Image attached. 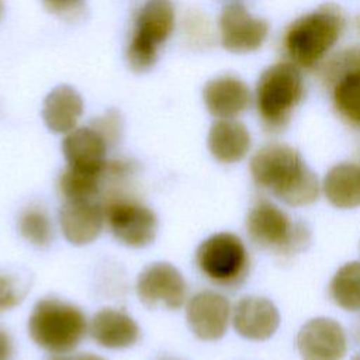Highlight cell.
Wrapping results in <instances>:
<instances>
[{
  "label": "cell",
  "mask_w": 360,
  "mask_h": 360,
  "mask_svg": "<svg viewBox=\"0 0 360 360\" xmlns=\"http://www.w3.org/2000/svg\"><path fill=\"white\" fill-rule=\"evenodd\" d=\"M249 167L259 187L270 190L288 205H308L319 195L316 174L300 152L288 145L270 143L260 148L252 156Z\"/></svg>",
  "instance_id": "1"
},
{
  "label": "cell",
  "mask_w": 360,
  "mask_h": 360,
  "mask_svg": "<svg viewBox=\"0 0 360 360\" xmlns=\"http://www.w3.org/2000/svg\"><path fill=\"white\" fill-rule=\"evenodd\" d=\"M345 22L343 10L338 4H321L288 27L284 37L287 53L298 66H314L338 42Z\"/></svg>",
  "instance_id": "2"
},
{
  "label": "cell",
  "mask_w": 360,
  "mask_h": 360,
  "mask_svg": "<svg viewBox=\"0 0 360 360\" xmlns=\"http://www.w3.org/2000/svg\"><path fill=\"white\" fill-rule=\"evenodd\" d=\"M31 339L53 354L72 352L87 332L84 314L76 305L59 298L39 300L28 319Z\"/></svg>",
  "instance_id": "3"
},
{
  "label": "cell",
  "mask_w": 360,
  "mask_h": 360,
  "mask_svg": "<svg viewBox=\"0 0 360 360\" xmlns=\"http://www.w3.org/2000/svg\"><path fill=\"white\" fill-rule=\"evenodd\" d=\"M304 82L292 62H278L264 69L256 84V108L269 131L287 127L292 111L304 97Z\"/></svg>",
  "instance_id": "4"
},
{
  "label": "cell",
  "mask_w": 360,
  "mask_h": 360,
  "mask_svg": "<svg viewBox=\"0 0 360 360\" xmlns=\"http://www.w3.org/2000/svg\"><path fill=\"white\" fill-rule=\"evenodd\" d=\"M246 229L256 246L278 255L297 253L309 242L308 228L267 200L259 201L249 211Z\"/></svg>",
  "instance_id": "5"
},
{
  "label": "cell",
  "mask_w": 360,
  "mask_h": 360,
  "mask_svg": "<svg viewBox=\"0 0 360 360\" xmlns=\"http://www.w3.org/2000/svg\"><path fill=\"white\" fill-rule=\"evenodd\" d=\"M174 28V7L170 0H148L139 10L127 48L132 70L146 72L158 59V48Z\"/></svg>",
  "instance_id": "6"
},
{
  "label": "cell",
  "mask_w": 360,
  "mask_h": 360,
  "mask_svg": "<svg viewBox=\"0 0 360 360\" xmlns=\"http://www.w3.org/2000/svg\"><path fill=\"white\" fill-rule=\"evenodd\" d=\"M200 271L212 283L224 287L240 285L249 273V255L233 233L219 232L207 238L197 249Z\"/></svg>",
  "instance_id": "7"
},
{
  "label": "cell",
  "mask_w": 360,
  "mask_h": 360,
  "mask_svg": "<svg viewBox=\"0 0 360 360\" xmlns=\"http://www.w3.org/2000/svg\"><path fill=\"white\" fill-rule=\"evenodd\" d=\"M104 212L111 233L122 245L143 248L153 242L158 219L148 207L134 200L114 197L104 204Z\"/></svg>",
  "instance_id": "8"
},
{
  "label": "cell",
  "mask_w": 360,
  "mask_h": 360,
  "mask_svg": "<svg viewBox=\"0 0 360 360\" xmlns=\"http://www.w3.org/2000/svg\"><path fill=\"white\" fill-rule=\"evenodd\" d=\"M136 294L149 308L163 304L169 309H177L186 301L187 287L177 267L167 262H155L139 273Z\"/></svg>",
  "instance_id": "9"
},
{
  "label": "cell",
  "mask_w": 360,
  "mask_h": 360,
  "mask_svg": "<svg viewBox=\"0 0 360 360\" xmlns=\"http://www.w3.org/2000/svg\"><path fill=\"white\" fill-rule=\"evenodd\" d=\"M218 27L222 46L233 53H248L259 49L269 34V24L262 18L253 17L239 3H232L222 8Z\"/></svg>",
  "instance_id": "10"
},
{
  "label": "cell",
  "mask_w": 360,
  "mask_h": 360,
  "mask_svg": "<svg viewBox=\"0 0 360 360\" xmlns=\"http://www.w3.org/2000/svg\"><path fill=\"white\" fill-rule=\"evenodd\" d=\"M297 349L302 360H342L347 350L346 333L332 318H312L301 326Z\"/></svg>",
  "instance_id": "11"
},
{
  "label": "cell",
  "mask_w": 360,
  "mask_h": 360,
  "mask_svg": "<svg viewBox=\"0 0 360 360\" xmlns=\"http://www.w3.org/2000/svg\"><path fill=\"white\" fill-rule=\"evenodd\" d=\"M186 318L197 338L217 340L228 329L231 304L224 295L215 291H201L190 298L186 308Z\"/></svg>",
  "instance_id": "12"
},
{
  "label": "cell",
  "mask_w": 360,
  "mask_h": 360,
  "mask_svg": "<svg viewBox=\"0 0 360 360\" xmlns=\"http://www.w3.org/2000/svg\"><path fill=\"white\" fill-rule=\"evenodd\" d=\"M104 204L98 198L65 200L59 211V224L72 245L91 243L103 231Z\"/></svg>",
  "instance_id": "13"
},
{
  "label": "cell",
  "mask_w": 360,
  "mask_h": 360,
  "mask_svg": "<svg viewBox=\"0 0 360 360\" xmlns=\"http://www.w3.org/2000/svg\"><path fill=\"white\" fill-rule=\"evenodd\" d=\"M107 148V141L93 127L75 128L68 132L62 142L68 167L87 173L105 172Z\"/></svg>",
  "instance_id": "14"
},
{
  "label": "cell",
  "mask_w": 360,
  "mask_h": 360,
  "mask_svg": "<svg viewBox=\"0 0 360 360\" xmlns=\"http://www.w3.org/2000/svg\"><path fill=\"white\" fill-rule=\"evenodd\" d=\"M232 323L238 335L250 340H266L274 335L280 325L276 305L263 297H243L232 314Z\"/></svg>",
  "instance_id": "15"
},
{
  "label": "cell",
  "mask_w": 360,
  "mask_h": 360,
  "mask_svg": "<svg viewBox=\"0 0 360 360\" xmlns=\"http://www.w3.org/2000/svg\"><path fill=\"white\" fill-rule=\"evenodd\" d=\"M202 98L211 115L219 120H232L248 108L250 91L240 79L235 76H219L205 83Z\"/></svg>",
  "instance_id": "16"
},
{
  "label": "cell",
  "mask_w": 360,
  "mask_h": 360,
  "mask_svg": "<svg viewBox=\"0 0 360 360\" xmlns=\"http://www.w3.org/2000/svg\"><path fill=\"white\" fill-rule=\"evenodd\" d=\"M91 338L103 347L124 349L132 346L139 338V326L125 312L114 308L98 311L89 326Z\"/></svg>",
  "instance_id": "17"
},
{
  "label": "cell",
  "mask_w": 360,
  "mask_h": 360,
  "mask_svg": "<svg viewBox=\"0 0 360 360\" xmlns=\"http://www.w3.org/2000/svg\"><path fill=\"white\" fill-rule=\"evenodd\" d=\"M83 112L80 94L68 84L52 89L42 104V118L48 129L55 134H66L75 129Z\"/></svg>",
  "instance_id": "18"
},
{
  "label": "cell",
  "mask_w": 360,
  "mask_h": 360,
  "mask_svg": "<svg viewBox=\"0 0 360 360\" xmlns=\"http://www.w3.org/2000/svg\"><path fill=\"white\" fill-rule=\"evenodd\" d=\"M208 149L222 163L242 160L250 149V134L248 128L235 120H218L208 132Z\"/></svg>",
  "instance_id": "19"
},
{
  "label": "cell",
  "mask_w": 360,
  "mask_h": 360,
  "mask_svg": "<svg viewBox=\"0 0 360 360\" xmlns=\"http://www.w3.org/2000/svg\"><path fill=\"white\" fill-rule=\"evenodd\" d=\"M323 193L336 208L360 207V166L353 163L333 166L323 179Z\"/></svg>",
  "instance_id": "20"
},
{
  "label": "cell",
  "mask_w": 360,
  "mask_h": 360,
  "mask_svg": "<svg viewBox=\"0 0 360 360\" xmlns=\"http://www.w3.org/2000/svg\"><path fill=\"white\" fill-rule=\"evenodd\" d=\"M339 66L346 68L335 80L332 98L338 112L352 124L360 125V58L349 55Z\"/></svg>",
  "instance_id": "21"
},
{
  "label": "cell",
  "mask_w": 360,
  "mask_h": 360,
  "mask_svg": "<svg viewBox=\"0 0 360 360\" xmlns=\"http://www.w3.org/2000/svg\"><path fill=\"white\" fill-rule=\"evenodd\" d=\"M330 298L346 311H360V262L343 264L330 280Z\"/></svg>",
  "instance_id": "22"
},
{
  "label": "cell",
  "mask_w": 360,
  "mask_h": 360,
  "mask_svg": "<svg viewBox=\"0 0 360 360\" xmlns=\"http://www.w3.org/2000/svg\"><path fill=\"white\" fill-rule=\"evenodd\" d=\"M104 176H105V172L87 173V172L75 170L72 167H66V170L60 174L59 188L65 200L98 198Z\"/></svg>",
  "instance_id": "23"
},
{
  "label": "cell",
  "mask_w": 360,
  "mask_h": 360,
  "mask_svg": "<svg viewBox=\"0 0 360 360\" xmlns=\"http://www.w3.org/2000/svg\"><path fill=\"white\" fill-rule=\"evenodd\" d=\"M18 228L21 235L35 246L44 248L52 240V224L42 210H27L20 218Z\"/></svg>",
  "instance_id": "24"
},
{
  "label": "cell",
  "mask_w": 360,
  "mask_h": 360,
  "mask_svg": "<svg viewBox=\"0 0 360 360\" xmlns=\"http://www.w3.org/2000/svg\"><path fill=\"white\" fill-rule=\"evenodd\" d=\"M30 285L25 273L0 269V312L18 305L30 291Z\"/></svg>",
  "instance_id": "25"
},
{
  "label": "cell",
  "mask_w": 360,
  "mask_h": 360,
  "mask_svg": "<svg viewBox=\"0 0 360 360\" xmlns=\"http://www.w3.org/2000/svg\"><path fill=\"white\" fill-rule=\"evenodd\" d=\"M107 141L108 145L117 142L121 132V120L115 111H108L103 117H98L90 125Z\"/></svg>",
  "instance_id": "26"
},
{
  "label": "cell",
  "mask_w": 360,
  "mask_h": 360,
  "mask_svg": "<svg viewBox=\"0 0 360 360\" xmlns=\"http://www.w3.org/2000/svg\"><path fill=\"white\" fill-rule=\"evenodd\" d=\"M42 3L48 11L59 17L73 15L83 6V0H42Z\"/></svg>",
  "instance_id": "27"
},
{
  "label": "cell",
  "mask_w": 360,
  "mask_h": 360,
  "mask_svg": "<svg viewBox=\"0 0 360 360\" xmlns=\"http://www.w3.org/2000/svg\"><path fill=\"white\" fill-rule=\"evenodd\" d=\"M13 357V342L7 332L0 329V360H11Z\"/></svg>",
  "instance_id": "28"
},
{
  "label": "cell",
  "mask_w": 360,
  "mask_h": 360,
  "mask_svg": "<svg viewBox=\"0 0 360 360\" xmlns=\"http://www.w3.org/2000/svg\"><path fill=\"white\" fill-rule=\"evenodd\" d=\"M75 360H105L100 356H96V354H91V353H86V354H80L77 356Z\"/></svg>",
  "instance_id": "29"
},
{
  "label": "cell",
  "mask_w": 360,
  "mask_h": 360,
  "mask_svg": "<svg viewBox=\"0 0 360 360\" xmlns=\"http://www.w3.org/2000/svg\"><path fill=\"white\" fill-rule=\"evenodd\" d=\"M356 336H357V339L360 340V323H359V328H357V330H356Z\"/></svg>",
  "instance_id": "30"
},
{
  "label": "cell",
  "mask_w": 360,
  "mask_h": 360,
  "mask_svg": "<svg viewBox=\"0 0 360 360\" xmlns=\"http://www.w3.org/2000/svg\"><path fill=\"white\" fill-rule=\"evenodd\" d=\"M352 360H360V353H357L356 356H353V357H352Z\"/></svg>",
  "instance_id": "31"
},
{
  "label": "cell",
  "mask_w": 360,
  "mask_h": 360,
  "mask_svg": "<svg viewBox=\"0 0 360 360\" xmlns=\"http://www.w3.org/2000/svg\"><path fill=\"white\" fill-rule=\"evenodd\" d=\"M162 360H176V359H170V357H165V359H162Z\"/></svg>",
  "instance_id": "32"
},
{
  "label": "cell",
  "mask_w": 360,
  "mask_h": 360,
  "mask_svg": "<svg viewBox=\"0 0 360 360\" xmlns=\"http://www.w3.org/2000/svg\"><path fill=\"white\" fill-rule=\"evenodd\" d=\"M359 27H360V18H359Z\"/></svg>",
  "instance_id": "33"
}]
</instances>
